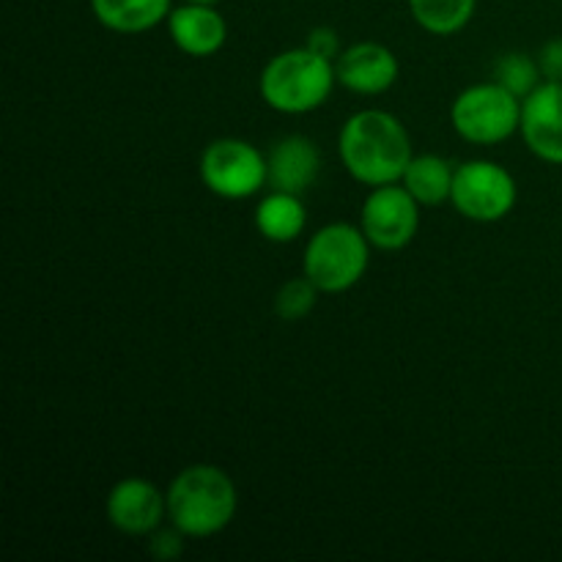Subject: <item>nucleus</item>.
Listing matches in <instances>:
<instances>
[{"instance_id": "obj_1", "label": "nucleus", "mask_w": 562, "mask_h": 562, "mask_svg": "<svg viewBox=\"0 0 562 562\" xmlns=\"http://www.w3.org/2000/svg\"><path fill=\"white\" fill-rule=\"evenodd\" d=\"M338 157L351 179L373 190L398 184L415 151L398 115L387 110H360L340 126Z\"/></svg>"}, {"instance_id": "obj_2", "label": "nucleus", "mask_w": 562, "mask_h": 562, "mask_svg": "<svg viewBox=\"0 0 562 562\" xmlns=\"http://www.w3.org/2000/svg\"><path fill=\"white\" fill-rule=\"evenodd\" d=\"M168 521L184 538L220 536L239 510L236 483L214 464H192L168 486Z\"/></svg>"}, {"instance_id": "obj_3", "label": "nucleus", "mask_w": 562, "mask_h": 562, "mask_svg": "<svg viewBox=\"0 0 562 562\" xmlns=\"http://www.w3.org/2000/svg\"><path fill=\"white\" fill-rule=\"evenodd\" d=\"M335 86H338L335 64L313 53L311 47H294L272 55L258 80V91L267 108L283 115L313 113L327 102Z\"/></svg>"}, {"instance_id": "obj_4", "label": "nucleus", "mask_w": 562, "mask_h": 562, "mask_svg": "<svg viewBox=\"0 0 562 562\" xmlns=\"http://www.w3.org/2000/svg\"><path fill=\"white\" fill-rule=\"evenodd\" d=\"M373 245L360 225L329 223L307 239L302 274L318 285L322 294H344L355 289L368 272Z\"/></svg>"}, {"instance_id": "obj_5", "label": "nucleus", "mask_w": 562, "mask_h": 562, "mask_svg": "<svg viewBox=\"0 0 562 562\" xmlns=\"http://www.w3.org/2000/svg\"><path fill=\"white\" fill-rule=\"evenodd\" d=\"M450 124L472 146H497L521 126V99L497 80L464 88L450 104Z\"/></svg>"}, {"instance_id": "obj_6", "label": "nucleus", "mask_w": 562, "mask_h": 562, "mask_svg": "<svg viewBox=\"0 0 562 562\" xmlns=\"http://www.w3.org/2000/svg\"><path fill=\"white\" fill-rule=\"evenodd\" d=\"M201 181L223 201H247L267 187V157L241 137H220L201 154Z\"/></svg>"}, {"instance_id": "obj_7", "label": "nucleus", "mask_w": 562, "mask_h": 562, "mask_svg": "<svg viewBox=\"0 0 562 562\" xmlns=\"http://www.w3.org/2000/svg\"><path fill=\"white\" fill-rule=\"evenodd\" d=\"M519 187L514 173L494 159H470L456 165L450 203L472 223H499L514 212Z\"/></svg>"}, {"instance_id": "obj_8", "label": "nucleus", "mask_w": 562, "mask_h": 562, "mask_svg": "<svg viewBox=\"0 0 562 562\" xmlns=\"http://www.w3.org/2000/svg\"><path fill=\"white\" fill-rule=\"evenodd\" d=\"M360 228L373 250L398 252L415 241L420 231V203L404 184L373 187L360 209Z\"/></svg>"}, {"instance_id": "obj_9", "label": "nucleus", "mask_w": 562, "mask_h": 562, "mask_svg": "<svg viewBox=\"0 0 562 562\" xmlns=\"http://www.w3.org/2000/svg\"><path fill=\"white\" fill-rule=\"evenodd\" d=\"M104 514L121 536H154L168 519V494L146 477H124L110 488Z\"/></svg>"}, {"instance_id": "obj_10", "label": "nucleus", "mask_w": 562, "mask_h": 562, "mask_svg": "<svg viewBox=\"0 0 562 562\" xmlns=\"http://www.w3.org/2000/svg\"><path fill=\"white\" fill-rule=\"evenodd\" d=\"M338 86L357 97H382L398 82L401 64L390 47L379 42H357L335 60Z\"/></svg>"}, {"instance_id": "obj_11", "label": "nucleus", "mask_w": 562, "mask_h": 562, "mask_svg": "<svg viewBox=\"0 0 562 562\" xmlns=\"http://www.w3.org/2000/svg\"><path fill=\"white\" fill-rule=\"evenodd\" d=\"M519 135L538 159L562 165V82L543 80L521 99Z\"/></svg>"}, {"instance_id": "obj_12", "label": "nucleus", "mask_w": 562, "mask_h": 562, "mask_svg": "<svg viewBox=\"0 0 562 562\" xmlns=\"http://www.w3.org/2000/svg\"><path fill=\"white\" fill-rule=\"evenodd\" d=\"M165 25H168L170 42L190 58H209L228 42V22L212 3L181 0V5H173Z\"/></svg>"}, {"instance_id": "obj_13", "label": "nucleus", "mask_w": 562, "mask_h": 562, "mask_svg": "<svg viewBox=\"0 0 562 562\" xmlns=\"http://www.w3.org/2000/svg\"><path fill=\"white\" fill-rule=\"evenodd\" d=\"M267 187L280 192H302L311 190L322 170V151L311 137L289 135L280 137L267 154Z\"/></svg>"}, {"instance_id": "obj_14", "label": "nucleus", "mask_w": 562, "mask_h": 562, "mask_svg": "<svg viewBox=\"0 0 562 562\" xmlns=\"http://www.w3.org/2000/svg\"><path fill=\"white\" fill-rule=\"evenodd\" d=\"M252 223H256V231L267 241H274V245H289V241H296L302 234H305L307 225V209L302 195H294V192H280L272 190L269 195H263L258 201L256 214H252Z\"/></svg>"}, {"instance_id": "obj_15", "label": "nucleus", "mask_w": 562, "mask_h": 562, "mask_svg": "<svg viewBox=\"0 0 562 562\" xmlns=\"http://www.w3.org/2000/svg\"><path fill=\"white\" fill-rule=\"evenodd\" d=\"M91 11L108 31L135 36L162 25L173 11V0H91Z\"/></svg>"}, {"instance_id": "obj_16", "label": "nucleus", "mask_w": 562, "mask_h": 562, "mask_svg": "<svg viewBox=\"0 0 562 562\" xmlns=\"http://www.w3.org/2000/svg\"><path fill=\"white\" fill-rule=\"evenodd\" d=\"M456 165L448 162L439 154H415L412 162L406 165L401 184L412 192L420 206H442L450 203L453 192Z\"/></svg>"}, {"instance_id": "obj_17", "label": "nucleus", "mask_w": 562, "mask_h": 562, "mask_svg": "<svg viewBox=\"0 0 562 562\" xmlns=\"http://www.w3.org/2000/svg\"><path fill=\"white\" fill-rule=\"evenodd\" d=\"M409 14L431 36H453L472 22L477 0H406Z\"/></svg>"}, {"instance_id": "obj_18", "label": "nucleus", "mask_w": 562, "mask_h": 562, "mask_svg": "<svg viewBox=\"0 0 562 562\" xmlns=\"http://www.w3.org/2000/svg\"><path fill=\"white\" fill-rule=\"evenodd\" d=\"M492 80H497L499 86H505L519 99H527L538 86H541L543 75L541 66H538V58H532V55L505 53L499 55L497 64H494Z\"/></svg>"}, {"instance_id": "obj_19", "label": "nucleus", "mask_w": 562, "mask_h": 562, "mask_svg": "<svg viewBox=\"0 0 562 562\" xmlns=\"http://www.w3.org/2000/svg\"><path fill=\"white\" fill-rule=\"evenodd\" d=\"M318 294H322V291H318V285L313 283L307 274L289 280V283L280 285L278 294H274V316H278L280 322H302V318L313 313Z\"/></svg>"}, {"instance_id": "obj_20", "label": "nucleus", "mask_w": 562, "mask_h": 562, "mask_svg": "<svg viewBox=\"0 0 562 562\" xmlns=\"http://www.w3.org/2000/svg\"><path fill=\"white\" fill-rule=\"evenodd\" d=\"M538 66H541L543 80L562 82V38H552L538 49Z\"/></svg>"}, {"instance_id": "obj_21", "label": "nucleus", "mask_w": 562, "mask_h": 562, "mask_svg": "<svg viewBox=\"0 0 562 562\" xmlns=\"http://www.w3.org/2000/svg\"><path fill=\"white\" fill-rule=\"evenodd\" d=\"M305 47H311L313 53H318L322 58L327 60H338V55L344 53V47H340V36L333 31V27H313L311 36H307Z\"/></svg>"}, {"instance_id": "obj_22", "label": "nucleus", "mask_w": 562, "mask_h": 562, "mask_svg": "<svg viewBox=\"0 0 562 562\" xmlns=\"http://www.w3.org/2000/svg\"><path fill=\"white\" fill-rule=\"evenodd\" d=\"M187 3H212V5H217V3H223V0H187Z\"/></svg>"}]
</instances>
